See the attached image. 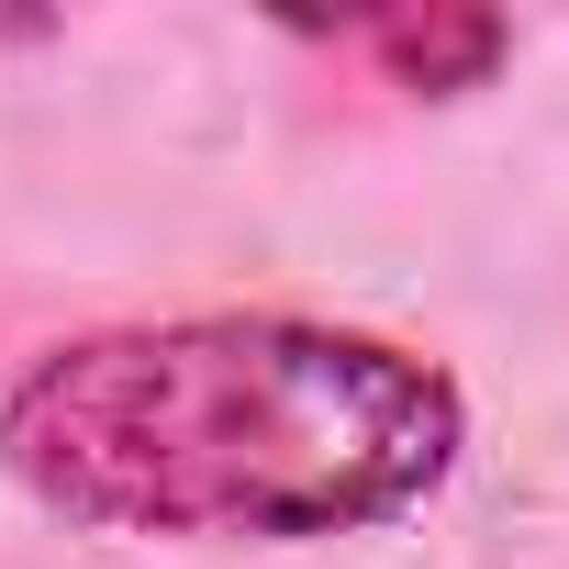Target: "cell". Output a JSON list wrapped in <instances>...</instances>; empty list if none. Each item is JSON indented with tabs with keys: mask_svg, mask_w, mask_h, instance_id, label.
Instances as JSON below:
<instances>
[{
	"mask_svg": "<svg viewBox=\"0 0 569 569\" xmlns=\"http://www.w3.org/2000/svg\"><path fill=\"white\" fill-rule=\"evenodd\" d=\"M12 480L112 536H358L458 458V391L391 336L190 313L57 347L0 413Z\"/></svg>",
	"mask_w": 569,
	"mask_h": 569,
	"instance_id": "6da1fadb",
	"label": "cell"
}]
</instances>
